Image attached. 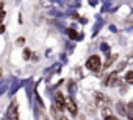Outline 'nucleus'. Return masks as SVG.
Segmentation results:
<instances>
[{
  "label": "nucleus",
  "mask_w": 133,
  "mask_h": 120,
  "mask_svg": "<svg viewBox=\"0 0 133 120\" xmlns=\"http://www.w3.org/2000/svg\"><path fill=\"white\" fill-rule=\"evenodd\" d=\"M100 66H102L100 56H97V55H92V56H89V58H88V61H86V67H88L89 70H92V72H97V70H100Z\"/></svg>",
  "instance_id": "f257e3e1"
},
{
  "label": "nucleus",
  "mask_w": 133,
  "mask_h": 120,
  "mask_svg": "<svg viewBox=\"0 0 133 120\" xmlns=\"http://www.w3.org/2000/svg\"><path fill=\"white\" fill-rule=\"evenodd\" d=\"M110 78H111V80L108 81V84H110V86H113V84H116V83H117V75H116V73L110 75Z\"/></svg>",
  "instance_id": "423d86ee"
},
{
  "label": "nucleus",
  "mask_w": 133,
  "mask_h": 120,
  "mask_svg": "<svg viewBox=\"0 0 133 120\" xmlns=\"http://www.w3.org/2000/svg\"><path fill=\"white\" fill-rule=\"evenodd\" d=\"M0 78H2V73H0Z\"/></svg>",
  "instance_id": "ddd939ff"
},
{
  "label": "nucleus",
  "mask_w": 133,
  "mask_h": 120,
  "mask_svg": "<svg viewBox=\"0 0 133 120\" xmlns=\"http://www.w3.org/2000/svg\"><path fill=\"white\" fill-rule=\"evenodd\" d=\"M8 118L10 120H19V112H17V104L16 101H13V104L8 109Z\"/></svg>",
  "instance_id": "f03ea898"
},
{
  "label": "nucleus",
  "mask_w": 133,
  "mask_h": 120,
  "mask_svg": "<svg viewBox=\"0 0 133 120\" xmlns=\"http://www.w3.org/2000/svg\"><path fill=\"white\" fill-rule=\"evenodd\" d=\"M96 98H97L99 101H103V100H105V97H103L102 94H96Z\"/></svg>",
  "instance_id": "1a4fd4ad"
},
{
  "label": "nucleus",
  "mask_w": 133,
  "mask_h": 120,
  "mask_svg": "<svg viewBox=\"0 0 133 120\" xmlns=\"http://www.w3.org/2000/svg\"><path fill=\"white\" fill-rule=\"evenodd\" d=\"M24 58H25V59L30 58V50H25V51H24Z\"/></svg>",
  "instance_id": "9d476101"
},
{
  "label": "nucleus",
  "mask_w": 133,
  "mask_h": 120,
  "mask_svg": "<svg viewBox=\"0 0 133 120\" xmlns=\"http://www.w3.org/2000/svg\"><path fill=\"white\" fill-rule=\"evenodd\" d=\"M117 109H119L121 114H125V109H124V104L122 103H117Z\"/></svg>",
  "instance_id": "0eeeda50"
},
{
  "label": "nucleus",
  "mask_w": 133,
  "mask_h": 120,
  "mask_svg": "<svg viewBox=\"0 0 133 120\" xmlns=\"http://www.w3.org/2000/svg\"><path fill=\"white\" fill-rule=\"evenodd\" d=\"M24 41H25L24 38H19V39H17V45H24Z\"/></svg>",
  "instance_id": "9b49d317"
},
{
  "label": "nucleus",
  "mask_w": 133,
  "mask_h": 120,
  "mask_svg": "<svg viewBox=\"0 0 133 120\" xmlns=\"http://www.w3.org/2000/svg\"><path fill=\"white\" fill-rule=\"evenodd\" d=\"M56 104H58V108H64V104H66V98L63 97V94L61 92H56Z\"/></svg>",
  "instance_id": "20e7f679"
},
{
  "label": "nucleus",
  "mask_w": 133,
  "mask_h": 120,
  "mask_svg": "<svg viewBox=\"0 0 133 120\" xmlns=\"http://www.w3.org/2000/svg\"><path fill=\"white\" fill-rule=\"evenodd\" d=\"M64 108H68L69 112H71L72 115H77V112H78L77 104H75V101H74L72 98H66V104H64Z\"/></svg>",
  "instance_id": "7ed1b4c3"
},
{
  "label": "nucleus",
  "mask_w": 133,
  "mask_h": 120,
  "mask_svg": "<svg viewBox=\"0 0 133 120\" xmlns=\"http://www.w3.org/2000/svg\"><path fill=\"white\" fill-rule=\"evenodd\" d=\"M59 120H69V118H66V117H59Z\"/></svg>",
  "instance_id": "f8f14e48"
},
{
  "label": "nucleus",
  "mask_w": 133,
  "mask_h": 120,
  "mask_svg": "<svg viewBox=\"0 0 133 120\" xmlns=\"http://www.w3.org/2000/svg\"><path fill=\"white\" fill-rule=\"evenodd\" d=\"M105 120H119V118L114 117V115H111V114H108V115H105Z\"/></svg>",
  "instance_id": "6e6552de"
},
{
  "label": "nucleus",
  "mask_w": 133,
  "mask_h": 120,
  "mask_svg": "<svg viewBox=\"0 0 133 120\" xmlns=\"http://www.w3.org/2000/svg\"><path fill=\"white\" fill-rule=\"evenodd\" d=\"M125 81H127L128 84H133V72H131V70L125 73Z\"/></svg>",
  "instance_id": "39448f33"
}]
</instances>
